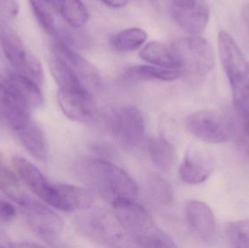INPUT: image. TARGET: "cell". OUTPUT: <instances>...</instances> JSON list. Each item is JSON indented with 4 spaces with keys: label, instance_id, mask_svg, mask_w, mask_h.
Returning <instances> with one entry per match:
<instances>
[{
    "label": "cell",
    "instance_id": "cell-35",
    "mask_svg": "<svg viewBox=\"0 0 249 248\" xmlns=\"http://www.w3.org/2000/svg\"></svg>",
    "mask_w": 249,
    "mask_h": 248
},
{
    "label": "cell",
    "instance_id": "cell-32",
    "mask_svg": "<svg viewBox=\"0 0 249 248\" xmlns=\"http://www.w3.org/2000/svg\"><path fill=\"white\" fill-rule=\"evenodd\" d=\"M16 209L14 207L0 199V222H9L16 216Z\"/></svg>",
    "mask_w": 249,
    "mask_h": 248
},
{
    "label": "cell",
    "instance_id": "cell-18",
    "mask_svg": "<svg viewBox=\"0 0 249 248\" xmlns=\"http://www.w3.org/2000/svg\"><path fill=\"white\" fill-rule=\"evenodd\" d=\"M12 164L15 171L23 183L33 193L43 200L52 183L48 182L35 165L23 157L14 156L12 158Z\"/></svg>",
    "mask_w": 249,
    "mask_h": 248
},
{
    "label": "cell",
    "instance_id": "cell-17",
    "mask_svg": "<svg viewBox=\"0 0 249 248\" xmlns=\"http://www.w3.org/2000/svg\"><path fill=\"white\" fill-rule=\"evenodd\" d=\"M4 81L29 111L42 107L44 98L39 88L40 85L32 79L17 71H10Z\"/></svg>",
    "mask_w": 249,
    "mask_h": 248
},
{
    "label": "cell",
    "instance_id": "cell-26",
    "mask_svg": "<svg viewBox=\"0 0 249 248\" xmlns=\"http://www.w3.org/2000/svg\"><path fill=\"white\" fill-rule=\"evenodd\" d=\"M31 8L39 24L50 36L56 38L63 29H60L55 19V11L45 0H29Z\"/></svg>",
    "mask_w": 249,
    "mask_h": 248
},
{
    "label": "cell",
    "instance_id": "cell-9",
    "mask_svg": "<svg viewBox=\"0 0 249 248\" xmlns=\"http://www.w3.org/2000/svg\"><path fill=\"white\" fill-rule=\"evenodd\" d=\"M173 17L178 26L191 35L204 32L209 20V8L205 0H173Z\"/></svg>",
    "mask_w": 249,
    "mask_h": 248
},
{
    "label": "cell",
    "instance_id": "cell-29",
    "mask_svg": "<svg viewBox=\"0 0 249 248\" xmlns=\"http://www.w3.org/2000/svg\"><path fill=\"white\" fill-rule=\"evenodd\" d=\"M147 192L149 198L160 205H167L173 200L171 185L159 176H151L148 179Z\"/></svg>",
    "mask_w": 249,
    "mask_h": 248
},
{
    "label": "cell",
    "instance_id": "cell-34",
    "mask_svg": "<svg viewBox=\"0 0 249 248\" xmlns=\"http://www.w3.org/2000/svg\"><path fill=\"white\" fill-rule=\"evenodd\" d=\"M242 14L244 21H245L246 24H247V27L249 29V4H247L243 8Z\"/></svg>",
    "mask_w": 249,
    "mask_h": 248
},
{
    "label": "cell",
    "instance_id": "cell-23",
    "mask_svg": "<svg viewBox=\"0 0 249 248\" xmlns=\"http://www.w3.org/2000/svg\"><path fill=\"white\" fill-rule=\"evenodd\" d=\"M50 68L59 90H88L77 74L61 60L53 57L50 62Z\"/></svg>",
    "mask_w": 249,
    "mask_h": 248
},
{
    "label": "cell",
    "instance_id": "cell-15",
    "mask_svg": "<svg viewBox=\"0 0 249 248\" xmlns=\"http://www.w3.org/2000/svg\"><path fill=\"white\" fill-rule=\"evenodd\" d=\"M186 218L190 229L202 241L209 243L216 234V221L210 207L200 201H190L186 206Z\"/></svg>",
    "mask_w": 249,
    "mask_h": 248
},
{
    "label": "cell",
    "instance_id": "cell-20",
    "mask_svg": "<svg viewBox=\"0 0 249 248\" xmlns=\"http://www.w3.org/2000/svg\"><path fill=\"white\" fill-rule=\"evenodd\" d=\"M55 13L71 27L79 29L86 24L89 11L81 0H45Z\"/></svg>",
    "mask_w": 249,
    "mask_h": 248
},
{
    "label": "cell",
    "instance_id": "cell-11",
    "mask_svg": "<svg viewBox=\"0 0 249 248\" xmlns=\"http://www.w3.org/2000/svg\"><path fill=\"white\" fill-rule=\"evenodd\" d=\"M145 122L140 111L133 106H124L118 110V126L115 136L127 149H134L142 142Z\"/></svg>",
    "mask_w": 249,
    "mask_h": 248
},
{
    "label": "cell",
    "instance_id": "cell-3",
    "mask_svg": "<svg viewBox=\"0 0 249 248\" xmlns=\"http://www.w3.org/2000/svg\"><path fill=\"white\" fill-rule=\"evenodd\" d=\"M170 49L181 77L190 81H200L214 67L213 48L206 39L199 35L177 39Z\"/></svg>",
    "mask_w": 249,
    "mask_h": 248
},
{
    "label": "cell",
    "instance_id": "cell-27",
    "mask_svg": "<svg viewBox=\"0 0 249 248\" xmlns=\"http://www.w3.org/2000/svg\"><path fill=\"white\" fill-rule=\"evenodd\" d=\"M0 191L20 205L27 197L16 175L7 167L0 152Z\"/></svg>",
    "mask_w": 249,
    "mask_h": 248
},
{
    "label": "cell",
    "instance_id": "cell-24",
    "mask_svg": "<svg viewBox=\"0 0 249 248\" xmlns=\"http://www.w3.org/2000/svg\"><path fill=\"white\" fill-rule=\"evenodd\" d=\"M141 58L149 64L162 68L177 69L175 58L173 56L170 48L158 42H152L143 47L140 51Z\"/></svg>",
    "mask_w": 249,
    "mask_h": 248
},
{
    "label": "cell",
    "instance_id": "cell-25",
    "mask_svg": "<svg viewBox=\"0 0 249 248\" xmlns=\"http://www.w3.org/2000/svg\"><path fill=\"white\" fill-rule=\"evenodd\" d=\"M147 38L143 29L130 28L121 31L112 36L110 40L111 48L119 52H132L140 48Z\"/></svg>",
    "mask_w": 249,
    "mask_h": 248
},
{
    "label": "cell",
    "instance_id": "cell-33",
    "mask_svg": "<svg viewBox=\"0 0 249 248\" xmlns=\"http://www.w3.org/2000/svg\"><path fill=\"white\" fill-rule=\"evenodd\" d=\"M104 4L112 8L124 7L128 2L129 0H101Z\"/></svg>",
    "mask_w": 249,
    "mask_h": 248
},
{
    "label": "cell",
    "instance_id": "cell-16",
    "mask_svg": "<svg viewBox=\"0 0 249 248\" xmlns=\"http://www.w3.org/2000/svg\"><path fill=\"white\" fill-rule=\"evenodd\" d=\"M213 161L202 150H188L179 167L181 179L190 184H200L207 180L213 170Z\"/></svg>",
    "mask_w": 249,
    "mask_h": 248
},
{
    "label": "cell",
    "instance_id": "cell-7",
    "mask_svg": "<svg viewBox=\"0 0 249 248\" xmlns=\"http://www.w3.org/2000/svg\"><path fill=\"white\" fill-rule=\"evenodd\" d=\"M192 135L205 142L225 143L233 137V115L213 110H201L191 114L186 121Z\"/></svg>",
    "mask_w": 249,
    "mask_h": 248
},
{
    "label": "cell",
    "instance_id": "cell-2",
    "mask_svg": "<svg viewBox=\"0 0 249 248\" xmlns=\"http://www.w3.org/2000/svg\"><path fill=\"white\" fill-rule=\"evenodd\" d=\"M135 200L112 202L113 214L129 237L142 248H176L171 237L155 224L145 208Z\"/></svg>",
    "mask_w": 249,
    "mask_h": 248
},
{
    "label": "cell",
    "instance_id": "cell-28",
    "mask_svg": "<svg viewBox=\"0 0 249 248\" xmlns=\"http://www.w3.org/2000/svg\"><path fill=\"white\" fill-rule=\"evenodd\" d=\"M233 137L249 158V109L235 107Z\"/></svg>",
    "mask_w": 249,
    "mask_h": 248
},
{
    "label": "cell",
    "instance_id": "cell-8",
    "mask_svg": "<svg viewBox=\"0 0 249 248\" xmlns=\"http://www.w3.org/2000/svg\"><path fill=\"white\" fill-rule=\"evenodd\" d=\"M32 231L48 244L58 243L64 231L62 218L43 204L26 198L20 204Z\"/></svg>",
    "mask_w": 249,
    "mask_h": 248
},
{
    "label": "cell",
    "instance_id": "cell-4",
    "mask_svg": "<svg viewBox=\"0 0 249 248\" xmlns=\"http://www.w3.org/2000/svg\"><path fill=\"white\" fill-rule=\"evenodd\" d=\"M218 47L224 71L231 84L234 107L249 109V65L232 36L222 31Z\"/></svg>",
    "mask_w": 249,
    "mask_h": 248
},
{
    "label": "cell",
    "instance_id": "cell-12",
    "mask_svg": "<svg viewBox=\"0 0 249 248\" xmlns=\"http://www.w3.org/2000/svg\"><path fill=\"white\" fill-rule=\"evenodd\" d=\"M93 197L87 189L68 184H53L47 204L63 211L89 209Z\"/></svg>",
    "mask_w": 249,
    "mask_h": 248
},
{
    "label": "cell",
    "instance_id": "cell-22",
    "mask_svg": "<svg viewBox=\"0 0 249 248\" xmlns=\"http://www.w3.org/2000/svg\"><path fill=\"white\" fill-rule=\"evenodd\" d=\"M149 156L154 164L163 171L172 168L176 161L175 149L162 137H152L148 144Z\"/></svg>",
    "mask_w": 249,
    "mask_h": 248
},
{
    "label": "cell",
    "instance_id": "cell-30",
    "mask_svg": "<svg viewBox=\"0 0 249 248\" xmlns=\"http://www.w3.org/2000/svg\"><path fill=\"white\" fill-rule=\"evenodd\" d=\"M225 231L231 246L249 248V219L231 223Z\"/></svg>",
    "mask_w": 249,
    "mask_h": 248
},
{
    "label": "cell",
    "instance_id": "cell-6",
    "mask_svg": "<svg viewBox=\"0 0 249 248\" xmlns=\"http://www.w3.org/2000/svg\"><path fill=\"white\" fill-rule=\"evenodd\" d=\"M76 226L88 238L106 246H121L128 237L114 214L102 210L82 214L76 219Z\"/></svg>",
    "mask_w": 249,
    "mask_h": 248
},
{
    "label": "cell",
    "instance_id": "cell-10",
    "mask_svg": "<svg viewBox=\"0 0 249 248\" xmlns=\"http://www.w3.org/2000/svg\"><path fill=\"white\" fill-rule=\"evenodd\" d=\"M57 100L63 113L71 120L89 124L97 118L94 102L88 90H58Z\"/></svg>",
    "mask_w": 249,
    "mask_h": 248
},
{
    "label": "cell",
    "instance_id": "cell-13",
    "mask_svg": "<svg viewBox=\"0 0 249 248\" xmlns=\"http://www.w3.org/2000/svg\"><path fill=\"white\" fill-rule=\"evenodd\" d=\"M53 55L65 63L77 74L88 90L89 87H96L99 84L100 80L96 68L70 45L55 40L53 46Z\"/></svg>",
    "mask_w": 249,
    "mask_h": 248
},
{
    "label": "cell",
    "instance_id": "cell-19",
    "mask_svg": "<svg viewBox=\"0 0 249 248\" xmlns=\"http://www.w3.org/2000/svg\"><path fill=\"white\" fill-rule=\"evenodd\" d=\"M26 149L39 161H46L48 145L45 132L40 126L32 119L16 131Z\"/></svg>",
    "mask_w": 249,
    "mask_h": 248
},
{
    "label": "cell",
    "instance_id": "cell-31",
    "mask_svg": "<svg viewBox=\"0 0 249 248\" xmlns=\"http://www.w3.org/2000/svg\"><path fill=\"white\" fill-rule=\"evenodd\" d=\"M20 4L18 0H0V17L14 19L18 15Z\"/></svg>",
    "mask_w": 249,
    "mask_h": 248
},
{
    "label": "cell",
    "instance_id": "cell-21",
    "mask_svg": "<svg viewBox=\"0 0 249 248\" xmlns=\"http://www.w3.org/2000/svg\"><path fill=\"white\" fill-rule=\"evenodd\" d=\"M124 77L127 80L137 81L160 80L164 82H171L180 78L181 74L177 69H170L149 65H139L127 68L124 73Z\"/></svg>",
    "mask_w": 249,
    "mask_h": 248
},
{
    "label": "cell",
    "instance_id": "cell-1",
    "mask_svg": "<svg viewBox=\"0 0 249 248\" xmlns=\"http://www.w3.org/2000/svg\"><path fill=\"white\" fill-rule=\"evenodd\" d=\"M74 171L79 180L111 204L118 199L135 200L139 193L132 178L113 163L96 157L76 160Z\"/></svg>",
    "mask_w": 249,
    "mask_h": 248
},
{
    "label": "cell",
    "instance_id": "cell-14",
    "mask_svg": "<svg viewBox=\"0 0 249 248\" xmlns=\"http://www.w3.org/2000/svg\"><path fill=\"white\" fill-rule=\"evenodd\" d=\"M29 109L16 97L4 80H0V120L14 131L29 122Z\"/></svg>",
    "mask_w": 249,
    "mask_h": 248
},
{
    "label": "cell",
    "instance_id": "cell-5",
    "mask_svg": "<svg viewBox=\"0 0 249 248\" xmlns=\"http://www.w3.org/2000/svg\"><path fill=\"white\" fill-rule=\"evenodd\" d=\"M0 48L16 71L42 84L44 79L41 63L25 46L17 32L0 17Z\"/></svg>",
    "mask_w": 249,
    "mask_h": 248
}]
</instances>
